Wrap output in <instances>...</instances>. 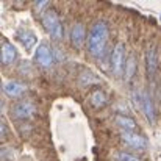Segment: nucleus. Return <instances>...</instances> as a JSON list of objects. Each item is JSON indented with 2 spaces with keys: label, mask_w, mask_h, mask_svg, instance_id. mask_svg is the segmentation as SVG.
<instances>
[{
  "label": "nucleus",
  "mask_w": 161,
  "mask_h": 161,
  "mask_svg": "<svg viewBox=\"0 0 161 161\" xmlns=\"http://www.w3.org/2000/svg\"><path fill=\"white\" fill-rule=\"evenodd\" d=\"M108 36H109V31H108V24L105 20H97L92 24L89 35H88V41H86L88 52L92 58L99 59L105 55Z\"/></svg>",
  "instance_id": "obj_1"
},
{
  "label": "nucleus",
  "mask_w": 161,
  "mask_h": 161,
  "mask_svg": "<svg viewBox=\"0 0 161 161\" xmlns=\"http://www.w3.org/2000/svg\"><path fill=\"white\" fill-rule=\"evenodd\" d=\"M41 22H42V27L44 30L47 31V35L55 39V41H61L63 36H64V30H63V25H61V20L56 14L55 9H46L41 16Z\"/></svg>",
  "instance_id": "obj_2"
},
{
  "label": "nucleus",
  "mask_w": 161,
  "mask_h": 161,
  "mask_svg": "<svg viewBox=\"0 0 161 161\" xmlns=\"http://www.w3.org/2000/svg\"><path fill=\"white\" fill-rule=\"evenodd\" d=\"M125 46L124 42H117L113 49V52L109 55V64H111V70L116 77H120L125 70Z\"/></svg>",
  "instance_id": "obj_3"
},
{
  "label": "nucleus",
  "mask_w": 161,
  "mask_h": 161,
  "mask_svg": "<svg viewBox=\"0 0 161 161\" xmlns=\"http://www.w3.org/2000/svg\"><path fill=\"white\" fill-rule=\"evenodd\" d=\"M9 113L17 120H27V119L33 117V114L36 113V107L31 100H19L11 107Z\"/></svg>",
  "instance_id": "obj_4"
},
{
  "label": "nucleus",
  "mask_w": 161,
  "mask_h": 161,
  "mask_svg": "<svg viewBox=\"0 0 161 161\" xmlns=\"http://www.w3.org/2000/svg\"><path fill=\"white\" fill-rule=\"evenodd\" d=\"M35 61L38 66L44 67V69H49L52 64H53V52L52 49L49 47V44L42 42L36 47V52H35Z\"/></svg>",
  "instance_id": "obj_5"
},
{
  "label": "nucleus",
  "mask_w": 161,
  "mask_h": 161,
  "mask_svg": "<svg viewBox=\"0 0 161 161\" xmlns=\"http://www.w3.org/2000/svg\"><path fill=\"white\" fill-rule=\"evenodd\" d=\"M2 89H3V94L6 97H9V99H19L20 96L25 94V91L28 88H27V85H24V83H20L17 80H6V81H3Z\"/></svg>",
  "instance_id": "obj_6"
},
{
  "label": "nucleus",
  "mask_w": 161,
  "mask_h": 161,
  "mask_svg": "<svg viewBox=\"0 0 161 161\" xmlns=\"http://www.w3.org/2000/svg\"><path fill=\"white\" fill-rule=\"evenodd\" d=\"M120 138L122 141L131 147V149H138V150H142L149 146L147 139L142 136V135H138L136 131H120Z\"/></svg>",
  "instance_id": "obj_7"
},
{
  "label": "nucleus",
  "mask_w": 161,
  "mask_h": 161,
  "mask_svg": "<svg viewBox=\"0 0 161 161\" xmlns=\"http://www.w3.org/2000/svg\"><path fill=\"white\" fill-rule=\"evenodd\" d=\"M144 61H146V72H147V77L152 80L155 78L157 75V69H158V55L153 46H149L146 49V53H144Z\"/></svg>",
  "instance_id": "obj_8"
},
{
  "label": "nucleus",
  "mask_w": 161,
  "mask_h": 161,
  "mask_svg": "<svg viewBox=\"0 0 161 161\" xmlns=\"http://www.w3.org/2000/svg\"><path fill=\"white\" fill-rule=\"evenodd\" d=\"M14 39H17L24 46L25 50H31L38 44V36L31 30H27V28H19L14 33Z\"/></svg>",
  "instance_id": "obj_9"
},
{
  "label": "nucleus",
  "mask_w": 161,
  "mask_h": 161,
  "mask_svg": "<svg viewBox=\"0 0 161 161\" xmlns=\"http://www.w3.org/2000/svg\"><path fill=\"white\" fill-rule=\"evenodd\" d=\"M69 39H70V44L74 47L80 49L85 44V41H88L86 39V28H85V25L80 24V22L74 24L72 28H70V33H69Z\"/></svg>",
  "instance_id": "obj_10"
},
{
  "label": "nucleus",
  "mask_w": 161,
  "mask_h": 161,
  "mask_svg": "<svg viewBox=\"0 0 161 161\" xmlns=\"http://www.w3.org/2000/svg\"><path fill=\"white\" fill-rule=\"evenodd\" d=\"M141 111H142V114L146 116V119H147V122L150 125H153L157 122L155 105H153V100H152V97H150V94L147 91H144V94H142V107H141Z\"/></svg>",
  "instance_id": "obj_11"
},
{
  "label": "nucleus",
  "mask_w": 161,
  "mask_h": 161,
  "mask_svg": "<svg viewBox=\"0 0 161 161\" xmlns=\"http://www.w3.org/2000/svg\"><path fill=\"white\" fill-rule=\"evenodd\" d=\"M0 59L3 66H9L17 59V49L6 39L2 41V52H0Z\"/></svg>",
  "instance_id": "obj_12"
},
{
  "label": "nucleus",
  "mask_w": 161,
  "mask_h": 161,
  "mask_svg": "<svg viewBox=\"0 0 161 161\" xmlns=\"http://www.w3.org/2000/svg\"><path fill=\"white\" fill-rule=\"evenodd\" d=\"M116 124H117V127H120L122 131H136V122L130 116L117 114L116 116Z\"/></svg>",
  "instance_id": "obj_13"
},
{
  "label": "nucleus",
  "mask_w": 161,
  "mask_h": 161,
  "mask_svg": "<svg viewBox=\"0 0 161 161\" xmlns=\"http://www.w3.org/2000/svg\"><path fill=\"white\" fill-rule=\"evenodd\" d=\"M89 102H91V105L94 108H102L107 105V96H105V92L102 89H96V91L91 92Z\"/></svg>",
  "instance_id": "obj_14"
},
{
  "label": "nucleus",
  "mask_w": 161,
  "mask_h": 161,
  "mask_svg": "<svg viewBox=\"0 0 161 161\" xmlns=\"http://www.w3.org/2000/svg\"><path fill=\"white\" fill-rule=\"evenodd\" d=\"M80 83H81L83 86H92V85L100 83V78H99L94 72H91V70H83V72L80 74Z\"/></svg>",
  "instance_id": "obj_15"
},
{
  "label": "nucleus",
  "mask_w": 161,
  "mask_h": 161,
  "mask_svg": "<svg viewBox=\"0 0 161 161\" xmlns=\"http://www.w3.org/2000/svg\"><path fill=\"white\" fill-rule=\"evenodd\" d=\"M135 72H136V58L131 55V56H128V58H127V63H125V70H124L125 80H127V81H130V80L133 78Z\"/></svg>",
  "instance_id": "obj_16"
},
{
  "label": "nucleus",
  "mask_w": 161,
  "mask_h": 161,
  "mask_svg": "<svg viewBox=\"0 0 161 161\" xmlns=\"http://www.w3.org/2000/svg\"><path fill=\"white\" fill-rule=\"evenodd\" d=\"M14 157H16V150L14 149H9V147H3L2 149V153H0L2 161H11L14 160Z\"/></svg>",
  "instance_id": "obj_17"
},
{
  "label": "nucleus",
  "mask_w": 161,
  "mask_h": 161,
  "mask_svg": "<svg viewBox=\"0 0 161 161\" xmlns=\"http://www.w3.org/2000/svg\"><path fill=\"white\" fill-rule=\"evenodd\" d=\"M116 160L117 161H141L138 157H135V155H131L128 152H119L116 155Z\"/></svg>",
  "instance_id": "obj_18"
},
{
  "label": "nucleus",
  "mask_w": 161,
  "mask_h": 161,
  "mask_svg": "<svg viewBox=\"0 0 161 161\" xmlns=\"http://www.w3.org/2000/svg\"><path fill=\"white\" fill-rule=\"evenodd\" d=\"M49 6V2L47 0H38V2H35L33 3V9L38 13V14H41L42 16V13H44V8H47ZM49 9V8H47Z\"/></svg>",
  "instance_id": "obj_19"
},
{
  "label": "nucleus",
  "mask_w": 161,
  "mask_h": 161,
  "mask_svg": "<svg viewBox=\"0 0 161 161\" xmlns=\"http://www.w3.org/2000/svg\"><path fill=\"white\" fill-rule=\"evenodd\" d=\"M0 133H2V136L5 138V135H6V124H5V120H2V128H0Z\"/></svg>",
  "instance_id": "obj_20"
}]
</instances>
